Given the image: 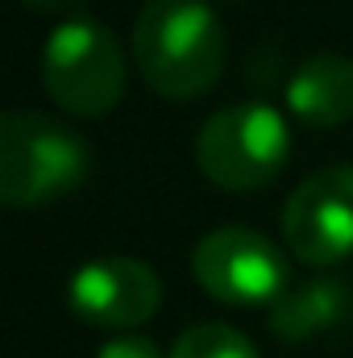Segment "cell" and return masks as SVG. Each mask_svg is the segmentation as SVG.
<instances>
[{"instance_id": "cell-1", "label": "cell", "mask_w": 353, "mask_h": 358, "mask_svg": "<svg viewBox=\"0 0 353 358\" xmlns=\"http://www.w3.org/2000/svg\"><path fill=\"white\" fill-rule=\"evenodd\" d=\"M133 63L146 88L195 100L229 67V34L208 0H146L133 21Z\"/></svg>"}, {"instance_id": "cell-2", "label": "cell", "mask_w": 353, "mask_h": 358, "mask_svg": "<svg viewBox=\"0 0 353 358\" xmlns=\"http://www.w3.org/2000/svg\"><path fill=\"white\" fill-rule=\"evenodd\" d=\"M88 171L91 150L67 121L33 108L0 117V200L8 208H42L75 192Z\"/></svg>"}, {"instance_id": "cell-3", "label": "cell", "mask_w": 353, "mask_h": 358, "mask_svg": "<svg viewBox=\"0 0 353 358\" xmlns=\"http://www.w3.org/2000/svg\"><path fill=\"white\" fill-rule=\"evenodd\" d=\"M42 88L71 117H108L129 88L125 46L96 17L59 21L42 46Z\"/></svg>"}, {"instance_id": "cell-4", "label": "cell", "mask_w": 353, "mask_h": 358, "mask_svg": "<svg viewBox=\"0 0 353 358\" xmlns=\"http://www.w3.org/2000/svg\"><path fill=\"white\" fill-rule=\"evenodd\" d=\"M291 159V125L270 104H229L195 134V167L220 192H258Z\"/></svg>"}, {"instance_id": "cell-5", "label": "cell", "mask_w": 353, "mask_h": 358, "mask_svg": "<svg viewBox=\"0 0 353 358\" xmlns=\"http://www.w3.org/2000/svg\"><path fill=\"white\" fill-rule=\"evenodd\" d=\"M191 275L216 304L229 308H270L291 287L287 255L246 225L204 234L191 250Z\"/></svg>"}, {"instance_id": "cell-6", "label": "cell", "mask_w": 353, "mask_h": 358, "mask_svg": "<svg viewBox=\"0 0 353 358\" xmlns=\"http://www.w3.org/2000/svg\"><path fill=\"white\" fill-rule=\"evenodd\" d=\"M283 242L308 267L353 259V167H324L287 196Z\"/></svg>"}, {"instance_id": "cell-7", "label": "cell", "mask_w": 353, "mask_h": 358, "mask_svg": "<svg viewBox=\"0 0 353 358\" xmlns=\"http://www.w3.org/2000/svg\"><path fill=\"white\" fill-rule=\"evenodd\" d=\"M163 304V279L142 259H91L67 283V308L96 329H137Z\"/></svg>"}, {"instance_id": "cell-8", "label": "cell", "mask_w": 353, "mask_h": 358, "mask_svg": "<svg viewBox=\"0 0 353 358\" xmlns=\"http://www.w3.org/2000/svg\"><path fill=\"white\" fill-rule=\"evenodd\" d=\"M350 313H353L350 283L337 279V275H312V279L291 283L266 308V329L278 342L299 346V342H312V338L337 329L341 321H350Z\"/></svg>"}, {"instance_id": "cell-9", "label": "cell", "mask_w": 353, "mask_h": 358, "mask_svg": "<svg viewBox=\"0 0 353 358\" xmlns=\"http://www.w3.org/2000/svg\"><path fill=\"white\" fill-rule=\"evenodd\" d=\"M287 113L312 129H337L353 121V59L316 50L287 80Z\"/></svg>"}, {"instance_id": "cell-10", "label": "cell", "mask_w": 353, "mask_h": 358, "mask_svg": "<svg viewBox=\"0 0 353 358\" xmlns=\"http://www.w3.org/2000/svg\"><path fill=\"white\" fill-rule=\"evenodd\" d=\"M171 358H262V350L229 321H200L175 338Z\"/></svg>"}, {"instance_id": "cell-11", "label": "cell", "mask_w": 353, "mask_h": 358, "mask_svg": "<svg viewBox=\"0 0 353 358\" xmlns=\"http://www.w3.org/2000/svg\"><path fill=\"white\" fill-rule=\"evenodd\" d=\"M96 358H171V355H163V346L150 342V338H142V334H125V338L104 342L96 350Z\"/></svg>"}, {"instance_id": "cell-12", "label": "cell", "mask_w": 353, "mask_h": 358, "mask_svg": "<svg viewBox=\"0 0 353 358\" xmlns=\"http://www.w3.org/2000/svg\"><path fill=\"white\" fill-rule=\"evenodd\" d=\"M21 4L33 8V13H46V17L71 21V17H84V4H88V0H21Z\"/></svg>"}]
</instances>
